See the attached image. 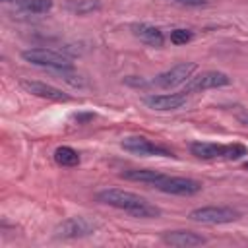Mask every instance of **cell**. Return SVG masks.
Here are the masks:
<instances>
[{
	"label": "cell",
	"instance_id": "1",
	"mask_svg": "<svg viewBox=\"0 0 248 248\" xmlns=\"http://www.w3.org/2000/svg\"><path fill=\"white\" fill-rule=\"evenodd\" d=\"M95 198H97V202L110 205V207H116V209L128 213L132 217H138V219H153V217L161 215V209L157 205L147 202L143 196H138V194L128 192V190L105 188V190H99Z\"/></svg>",
	"mask_w": 248,
	"mask_h": 248
},
{
	"label": "cell",
	"instance_id": "2",
	"mask_svg": "<svg viewBox=\"0 0 248 248\" xmlns=\"http://www.w3.org/2000/svg\"><path fill=\"white\" fill-rule=\"evenodd\" d=\"M190 153L203 161H236L248 151L242 143H213V141H194L190 143Z\"/></svg>",
	"mask_w": 248,
	"mask_h": 248
},
{
	"label": "cell",
	"instance_id": "3",
	"mask_svg": "<svg viewBox=\"0 0 248 248\" xmlns=\"http://www.w3.org/2000/svg\"><path fill=\"white\" fill-rule=\"evenodd\" d=\"M21 58L33 66H41L46 70H74V62L62 52L50 48H27L21 50Z\"/></svg>",
	"mask_w": 248,
	"mask_h": 248
},
{
	"label": "cell",
	"instance_id": "4",
	"mask_svg": "<svg viewBox=\"0 0 248 248\" xmlns=\"http://www.w3.org/2000/svg\"><path fill=\"white\" fill-rule=\"evenodd\" d=\"M240 213L227 205H205V207H196L188 213L190 221L202 223V225H225V223L236 221Z\"/></svg>",
	"mask_w": 248,
	"mask_h": 248
},
{
	"label": "cell",
	"instance_id": "5",
	"mask_svg": "<svg viewBox=\"0 0 248 248\" xmlns=\"http://www.w3.org/2000/svg\"><path fill=\"white\" fill-rule=\"evenodd\" d=\"M196 70H198L196 62H178L172 68H169L167 72H161L159 76H155L151 79V85L161 87V89H170V87H176V85H184L194 76Z\"/></svg>",
	"mask_w": 248,
	"mask_h": 248
},
{
	"label": "cell",
	"instance_id": "6",
	"mask_svg": "<svg viewBox=\"0 0 248 248\" xmlns=\"http://www.w3.org/2000/svg\"><path fill=\"white\" fill-rule=\"evenodd\" d=\"M231 83V78L225 72H217V70H209V72H202L198 76H192L184 87L182 93H202L207 89H217V87H225Z\"/></svg>",
	"mask_w": 248,
	"mask_h": 248
},
{
	"label": "cell",
	"instance_id": "7",
	"mask_svg": "<svg viewBox=\"0 0 248 248\" xmlns=\"http://www.w3.org/2000/svg\"><path fill=\"white\" fill-rule=\"evenodd\" d=\"M120 147L124 151H130L134 155H140V157H153V155H159V157H174V153L159 143H153L149 141L147 138L143 136H126L122 141H120Z\"/></svg>",
	"mask_w": 248,
	"mask_h": 248
},
{
	"label": "cell",
	"instance_id": "8",
	"mask_svg": "<svg viewBox=\"0 0 248 248\" xmlns=\"http://www.w3.org/2000/svg\"><path fill=\"white\" fill-rule=\"evenodd\" d=\"M97 231V223H93L87 217H70L66 221H62L60 225H56L54 229V236L56 238H81V236H89Z\"/></svg>",
	"mask_w": 248,
	"mask_h": 248
},
{
	"label": "cell",
	"instance_id": "9",
	"mask_svg": "<svg viewBox=\"0 0 248 248\" xmlns=\"http://www.w3.org/2000/svg\"><path fill=\"white\" fill-rule=\"evenodd\" d=\"M153 188L165 194H174V196H194L202 190V182L186 176H163Z\"/></svg>",
	"mask_w": 248,
	"mask_h": 248
},
{
	"label": "cell",
	"instance_id": "10",
	"mask_svg": "<svg viewBox=\"0 0 248 248\" xmlns=\"http://www.w3.org/2000/svg\"><path fill=\"white\" fill-rule=\"evenodd\" d=\"M143 105H147L153 110H176L180 107L186 105V93L178 91V93H153V95H145L143 97Z\"/></svg>",
	"mask_w": 248,
	"mask_h": 248
},
{
	"label": "cell",
	"instance_id": "11",
	"mask_svg": "<svg viewBox=\"0 0 248 248\" xmlns=\"http://www.w3.org/2000/svg\"><path fill=\"white\" fill-rule=\"evenodd\" d=\"M21 87L35 95V97H41V99H48V101H70V95L64 93L62 89L54 87V85H48V83H43V81H35V79H23L21 81Z\"/></svg>",
	"mask_w": 248,
	"mask_h": 248
},
{
	"label": "cell",
	"instance_id": "12",
	"mask_svg": "<svg viewBox=\"0 0 248 248\" xmlns=\"http://www.w3.org/2000/svg\"><path fill=\"white\" fill-rule=\"evenodd\" d=\"M163 242L170 244V246H182V248H190V246H202L207 242L205 236H202L200 232L194 231H167L163 232Z\"/></svg>",
	"mask_w": 248,
	"mask_h": 248
},
{
	"label": "cell",
	"instance_id": "13",
	"mask_svg": "<svg viewBox=\"0 0 248 248\" xmlns=\"http://www.w3.org/2000/svg\"><path fill=\"white\" fill-rule=\"evenodd\" d=\"M130 31L136 39H140L141 43H145L147 46H163L165 45V35L159 27L155 25H149V23H132L130 25Z\"/></svg>",
	"mask_w": 248,
	"mask_h": 248
},
{
	"label": "cell",
	"instance_id": "14",
	"mask_svg": "<svg viewBox=\"0 0 248 248\" xmlns=\"http://www.w3.org/2000/svg\"><path fill=\"white\" fill-rule=\"evenodd\" d=\"M120 176L126 178V180H132V182H143V184L155 186L165 174L159 172V170H151V169H128Z\"/></svg>",
	"mask_w": 248,
	"mask_h": 248
},
{
	"label": "cell",
	"instance_id": "15",
	"mask_svg": "<svg viewBox=\"0 0 248 248\" xmlns=\"http://www.w3.org/2000/svg\"><path fill=\"white\" fill-rule=\"evenodd\" d=\"M16 8L23 14H46L52 10V0H14Z\"/></svg>",
	"mask_w": 248,
	"mask_h": 248
},
{
	"label": "cell",
	"instance_id": "16",
	"mask_svg": "<svg viewBox=\"0 0 248 248\" xmlns=\"http://www.w3.org/2000/svg\"><path fill=\"white\" fill-rule=\"evenodd\" d=\"M54 161L60 165V167H76L79 165V155L74 147L70 145H60L54 149Z\"/></svg>",
	"mask_w": 248,
	"mask_h": 248
},
{
	"label": "cell",
	"instance_id": "17",
	"mask_svg": "<svg viewBox=\"0 0 248 248\" xmlns=\"http://www.w3.org/2000/svg\"><path fill=\"white\" fill-rule=\"evenodd\" d=\"M101 8L99 0H68L66 10L72 12L74 16H87L91 12H97Z\"/></svg>",
	"mask_w": 248,
	"mask_h": 248
},
{
	"label": "cell",
	"instance_id": "18",
	"mask_svg": "<svg viewBox=\"0 0 248 248\" xmlns=\"http://www.w3.org/2000/svg\"><path fill=\"white\" fill-rule=\"evenodd\" d=\"M194 39V33L190 29H174L170 31V43L174 45H186Z\"/></svg>",
	"mask_w": 248,
	"mask_h": 248
},
{
	"label": "cell",
	"instance_id": "19",
	"mask_svg": "<svg viewBox=\"0 0 248 248\" xmlns=\"http://www.w3.org/2000/svg\"><path fill=\"white\" fill-rule=\"evenodd\" d=\"M174 2L186 8H200V6H207L211 0H174Z\"/></svg>",
	"mask_w": 248,
	"mask_h": 248
},
{
	"label": "cell",
	"instance_id": "20",
	"mask_svg": "<svg viewBox=\"0 0 248 248\" xmlns=\"http://www.w3.org/2000/svg\"><path fill=\"white\" fill-rule=\"evenodd\" d=\"M124 81H126L128 85H134V87H147V85H151V81H145V79H141V78L138 79L136 76H130V78H126Z\"/></svg>",
	"mask_w": 248,
	"mask_h": 248
},
{
	"label": "cell",
	"instance_id": "21",
	"mask_svg": "<svg viewBox=\"0 0 248 248\" xmlns=\"http://www.w3.org/2000/svg\"><path fill=\"white\" fill-rule=\"evenodd\" d=\"M95 114L93 112H79V114H74V120H78V124H83L87 120H93Z\"/></svg>",
	"mask_w": 248,
	"mask_h": 248
},
{
	"label": "cell",
	"instance_id": "22",
	"mask_svg": "<svg viewBox=\"0 0 248 248\" xmlns=\"http://www.w3.org/2000/svg\"><path fill=\"white\" fill-rule=\"evenodd\" d=\"M2 2H14V0H2Z\"/></svg>",
	"mask_w": 248,
	"mask_h": 248
}]
</instances>
